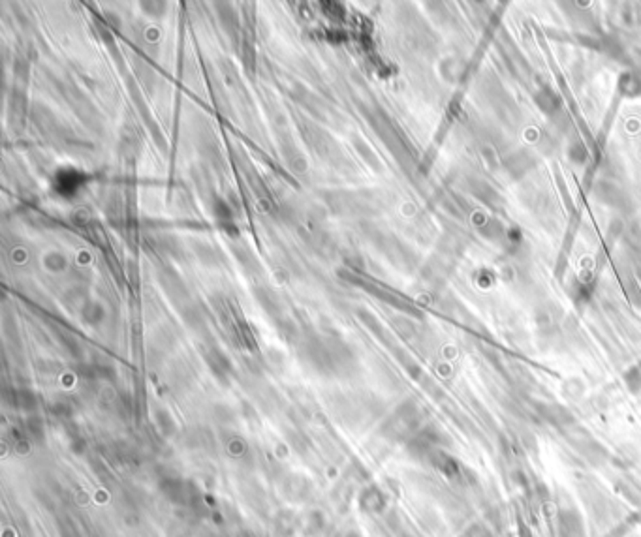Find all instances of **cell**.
Listing matches in <instances>:
<instances>
[{
    "label": "cell",
    "mask_w": 641,
    "mask_h": 537,
    "mask_svg": "<svg viewBox=\"0 0 641 537\" xmlns=\"http://www.w3.org/2000/svg\"><path fill=\"white\" fill-rule=\"evenodd\" d=\"M559 526H561L562 537H583V526L575 511H562Z\"/></svg>",
    "instance_id": "obj_1"
},
{
    "label": "cell",
    "mask_w": 641,
    "mask_h": 537,
    "mask_svg": "<svg viewBox=\"0 0 641 537\" xmlns=\"http://www.w3.org/2000/svg\"><path fill=\"white\" fill-rule=\"evenodd\" d=\"M462 537H493L489 531L488 526H483L481 522H474L467 528V531L462 534Z\"/></svg>",
    "instance_id": "obj_2"
}]
</instances>
